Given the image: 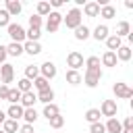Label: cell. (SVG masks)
<instances>
[{"mask_svg": "<svg viewBox=\"0 0 133 133\" xmlns=\"http://www.w3.org/2000/svg\"><path fill=\"white\" fill-rule=\"evenodd\" d=\"M89 35H91V31H89V27H87V25H83V23L75 29V39H79V42H85Z\"/></svg>", "mask_w": 133, "mask_h": 133, "instance_id": "22", "label": "cell"}, {"mask_svg": "<svg viewBox=\"0 0 133 133\" xmlns=\"http://www.w3.org/2000/svg\"><path fill=\"white\" fill-rule=\"evenodd\" d=\"M19 133H33V125H21Z\"/></svg>", "mask_w": 133, "mask_h": 133, "instance_id": "42", "label": "cell"}, {"mask_svg": "<svg viewBox=\"0 0 133 133\" xmlns=\"http://www.w3.org/2000/svg\"><path fill=\"white\" fill-rule=\"evenodd\" d=\"M81 15H85V17H98V15H100V6H98L96 2H85Z\"/></svg>", "mask_w": 133, "mask_h": 133, "instance_id": "18", "label": "cell"}, {"mask_svg": "<svg viewBox=\"0 0 133 133\" xmlns=\"http://www.w3.org/2000/svg\"><path fill=\"white\" fill-rule=\"evenodd\" d=\"M19 121H12V118H6L4 123H2V131L4 133H17L19 131Z\"/></svg>", "mask_w": 133, "mask_h": 133, "instance_id": "26", "label": "cell"}, {"mask_svg": "<svg viewBox=\"0 0 133 133\" xmlns=\"http://www.w3.org/2000/svg\"><path fill=\"white\" fill-rule=\"evenodd\" d=\"M100 17H102V19H114V17H116V8H114L112 4H106V6L100 8Z\"/></svg>", "mask_w": 133, "mask_h": 133, "instance_id": "29", "label": "cell"}, {"mask_svg": "<svg viewBox=\"0 0 133 133\" xmlns=\"http://www.w3.org/2000/svg\"><path fill=\"white\" fill-rule=\"evenodd\" d=\"M4 121H6V112H2V110H0V125H2Z\"/></svg>", "mask_w": 133, "mask_h": 133, "instance_id": "45", "label": "cell"}, {"mask_svg": "<svg viewBox=\"0 0 133 133\" xmlns=\"http://www.w3.org/2000/svg\"><path fill=\"white\" fill-rule=\"evenodd\" d=\"M129 33H131V23H129V21H118V25H116V33H114V35L123 39V37H127Z\"/></svg>", "mask_w": 133, "mask_h": 133, "instance_id": "17", "label": "cell"}, {"mask_svg": "<svg viewBox=\"0 0 133 133\" xmlns=\"http://www.w3.org/2000/svg\"><path fill=\"white\" fill-rule=\"evenodd\" d=\"M6 102H10V104H19V102H21V91H19L17 87H8Z\"/></svg>", "mask_w": 133, "mask_h": 133, "instance_id": "31", "label": "cell"}, {"mask_svg": "<svg viewBox=\"0 0 133 133\" xmlns=\"http://www.w3.org/2000/svg\"><path fill=\"white\" fill-rule=\"evenodd\" d=\"M56 114H60V108H58V104H54V102H52V104H46V106H44V112H42V116H46V118L50 121V118H52V116H56Z\"/></svg>", "mask_w": 133, "mask_h": 133, "instance_id": "24", "label": "cell"}, {"mask_svg": "<svg viewBox=\"0 0 133 133\" xmlns=\"http://www.w3.org/2000/svg\"><path fill=\"white\" fill-rule=\"evenodd\" d=\"M8 25H10V15L4 8H0V27H8Z\"/></svg>", "mask_w": 133, "mask_h": 133, "instance_id": "37", "label": "cell"}, {"mask_svg": "<svg viewBox=\"0 0 133 133\" xmlns=\"http://www.w3.org/2000/svg\"><path fill=\"white\" fill-rule=\"evenodd\" d=\"M98 110H100V114H102V116L114 118V116H116L118 106H116V102H114V100H104V102H102V106H100Z\"/></svg>", "mask_w": 133, "mask_h": 133, "instance_id": "7", "label": "cell"}, {"mask_svg": "<svg viewBox=\"0 0 133 133\" xmlns=\"http://www.w3.org/2000/svg\"><path fill=\"white\" fill-rule=\"evenodd\" d=\"M89 133H106L104 123H91L89 125Z\"/></svg>", "mask_w": 133, "mask_h": 133, "instance_id": "39", "label": "cell"}, {"mask_svg": "<svg viewBox=\"0 0 133 133\" xmlns=\"http://www.w3.org/2000/svg\"><path fill=\"white\" fill-rule=\"evenodd\" d=\"M39 77H44V79H54L56 77V64L52 62V60H46L42 66H39Z\"/></svg>", "mask_w": 133, "mask_h": 133, "instance_id": "9", "label": "cell"}, {"mask_svg": "<svg viewBox=\"0 0 133 133\" xmlns=\"http://www.w3.org/2000/svg\"><path fill=\"white\" fill-rule=\"evenodd\" d=\"M100 79H102V69H85V73L81 77V81L91 89L100 85Z\"/></svg>", "mask_w": 133, "mask_h": 133, "instance_id": "2", "label": "cell"}, {"mask_svg": "<svg viewBox=\"0 0 133 133\" xmlns=\"http://www.w3.org/2000/svg\"><path fill=\"white\" fill-rule=\"evenodd\" d=\"M0 133H4V131H2V129H0Z\"/></svg>", "mask_w": 133, "mask_h": 133, "instance_id": "47", "label": "cell"}, {"mask_svg": "<svg viewBox=\"0 0 133 133\" xmlns=\"http://www.w3.org/2000/svg\"><path fill=\"white\" fill-rule=\"evenodd\" d=\"M23 52L29 54V56H37L42 52V44L39 42H25L23 44Z\"/></svg>", "mask_w": 133, "mask_h": 133, "instance_id": "12", "label": "cell"}, {"mask_svg": "<svg viewBox=\"0 0 133 133\" xmlns=\"http://www.w3.org/2000/svg\"><path fill=\"white\" fill-rule=\"evenodd\" d=\"M6 33L10 35L12 42H17V44H25V29H23V25H19V23H10V25L6 27Z\"/></svg>", "mask_w": 133, "mask_h": 133, "instance_id": "4", "label": "cell"}, {"mask_svg": "<svg viewBox=\"0 0 133 133\" xmlns=\"http://www.w3.org/2000/svg\"><path fill=\"white\" fill-rule=\"evenodd\" d=\"M23 121H25V125H33L37 121V110L35 108H23Z\"/></svg>", "mask_w": 133, "mask_h": 133, "instance_id": "25", "label": "cell"}, {"mask_svg": "<svg viewBox=\"0 0 133 133\" xmlns=\"http://www.w3.org/2000/svg\"><path fill=\"white\" fill-rule=\"evenodd\" d=\"M66 66H69L71 71H79V69L83 66V54L77 52V50L69 52V54H66Z\"/></svg>", "mask_w": 133, "mask_h": 133, "instance_id": "5", "label": "cell"}, {"mask_svg": "<svg viewBox=\"0 0 133 133\" xmlns=\"http://www.w3.org/2000/svg\"><path fill=\"white\" fill-rule=\"evenodd\" d=\"M60 25H62V15L58 10H52L48 15V19H46V31L48 33H56Z\"/></svg>", "mask_w": 133, "mask_h": 133, "instance_id": "3", "label": "cell"}, {"mask_svg": "<svg viewBox=\"0 0 133 133\" xmlns=\"http://www.w3.org/2000/svg\"><path fill=\"white\" fill-rule=\"evenodd\" d=\"M66 83H69V85H79V83H81V73L69 69V71H66Z\"/></svg>", "mask_w": 133, "mask_h": 133, "instance_id": "30", "label": "cell"}, {"mask_svg": "<svg viewBox=\"0 0 133 133\" xmlns=\"http://www.w3.org/2000/svg\"><path fill=\"white\" fill-rule=\"evenodd\" d=\"M64 4V0H50V8H60Z\"/></svg>", "mask_w": 133, "mask_h": 133, "instance_id": "44", "label": "cell"}, {"mask_svg": "<svg viewBox=\"0 0 133 133\" xmlns=\"http://www.w3.org/2000/svg\"><path fill=\"white\" fill-rule=\"evenodd\" d=\"M81 21H83V15H81V8H71L69 12H66V17H62V23L66 25V29H77L79 25H81Z\"/></svg>", "mask_w": 133, "mask_h": 133, "instance_id": "1", "label": "cell"}, {"mask_svg": "<svg viewBox=\"0 0 133 133\" xmlns=\"http://www.w3.org/2000/svg\"><path fill=\"white\" fill-rule=\"evenodd\" d=\"M6 48V56H21L23 54V44H17V42H10L8 46H4Z\"/></svg>", "mask_w": 133, "mask_h": 133, "instance_id": "20", "label": "cell"}, {"mask_svg": "<svg viewBox=\"0 0 133 133\" xmlns=\"http://www.w3.org/2000/svg\"><path fill=\"white\" fill-rule=\"evenodd\" d=\"M17 89H19L21 94L31 91V89H33V83H31L29 79H25V77H23V79H19V81H17Z\"/></svg>", "mask_w": 133, "mask_h": 133, "instance_id": "33", "label": "cell"}, {"mask_svg": "<svg viewBox=\"0 0 133 133\" xmlns=\"http://www.w3.org/2000/svg\"><path fill=\"white\" fill-rule=\"evenodd\" d=\"M6 118H12V121L23 118V106L21 104H10L8 110H6Z\"/></svg>", "mask_w": 133, "mask_h": 133, "instance_id": "13", "label": "cell"}, {"mask_svg": "<svg viewBox=\"0 0 133 133\" xmlns=\"http://www.w3.org/2000/svg\"><path fill=\"white\" fill-rule=\"evenodd\" d=\"M52 100H54L52 87H50V89H44V91H37V102H42L44 106H46V104H52Z\"/></svg>", "mask_w": 133, "mask_h": 133, "instance_id": "23", "label": "cell"}, {"mask_svg": "<svg viewBox=\"0 0 133 133\" xmlns=\"http://www.w3.org/2000/svg\"><path fill=\"white\" fill-rule=\"evenodd\" d=\"M121 46H123V39H121V37H116L114 33L106 37V48H108L110 52H116V50H118Z\"/></svg>", "mask_w": 133, "mask_h": 133, "instance_id": "19", "label": "cell"}, {"mask_svg": "<svg viewBox=\"0 0 133 133\" xmlns=\"http://www.w3.org/2000/svg\"><path fill=\"white\" fill-rule=\"evenodd\" d=\"M29 27H33V29H42V17L31 15V17H29Z\"/></svg>", "mask_w": 133, "mask_h": 133, "instance_id": "38", "label": "cell"}, {"mask_svg": "<svg viewBox=\"0 0 133 133\" xmlns=\"http://www.w3.org/2000/svg\"><path fill=\"white\" fill-rule=\"evenodd\" d=\"M85 66H87V69H100V58H98V56L85 58Z\"/></svg>", "mask_w": 133, "mask_h": 133, "instance_id": "36", "label": "cell"}, {"mask_svg": "<svg viewBox=\"0 0 133 133\" xmlns=\"http://www.w3.org/2000/svg\"><path fill=\"white\" fill-rule=\"evenodd\" d=\"M114 54H116V60H123V62H129V60H131V56H133V52H131V48H129V46H121Z\"/></svg>", "mask_w": 133, "mask_h": 133, "instance_id": "21", "label": "cell"}, {"mask_svg": "<svg viewBox=\"0 0 133 133\" xmlns=\"http://www.w3.org/2000/svg\"><path fill=\"white\" fill-rule=\"evenodd\" d=\"M108 31H110V29H108V25H104V23H102V25H98V27L94 29V33H91V35H94V39H98V42H106V37L110 35Z\"/></svg>", "mask_w": 133, "mask_h": 133, "instance_id": "15", "label": "cell"}, {"mask_svg": "<svg viewBox=\"0 0 133 133\" xmlns=\"http://www.w3.org/2000/svg\"><path fill=\"white\" fill-rule=\"evenodd\" d=\"M37 77H39V66L27 64V66H25V79H29V81L33 83V79H37Z\"/></svg>", "mask_w": 133, "mask_h": 133, "instance_id": "28", "label": "cell"}, {"mask_svg": "<svg viewBox=\"0 0 133 133\" xmlns=\"http://www.w3.org/2000/svg\"><path fill=\"white\" fill-rule=\"evenodd\" d=\"M35 15L37 17H48L50 12H52V8H50V2H46V0H42V2H37V6H35Z\"/></svg>", "mask_w": 133, "mask_h": 133, "instance_id": "27", "label": "cell"}, {"mask_svg": "<svg viewBox=\"0 0 133 133\" xmlns=\"http://www.w3.org/2000/svg\"><path fill=\"white\" fill-rule=\"evenodd\" d=\"M4 62H6V48L0 44V66H2Z\"/></svg>", "mask_w": 133, "mask_h": 133, "instance_id": "43", "label": "cell"}, {"mask_svg": "<svg viewBox=\"0 0 133 133\" xmlns=\"http://www.w3.org/2000/svg\"><path fill=\"white\" fill-rule=\"evenodd\" d=\"M112 91H114V96L121 98V100H129V98L133 96V89H131L127 83H123V81H116V83L112 85Z\"/></svg>", "mask_w": 133, "mask_h": 133, "instance_id": "6", "label": "cell"}, {"mask_svg": "<svg viewBox=\"0 0 133 133\" xmlns=\"http://www.w3.org/2000/svg\"><path fill=\"white\" fill-rule=\"evenodd\" d=\"M116 62H118V60H116V54H114V52H110V50H106V52L102 54V58H100V64L110 66V69H112V66H116Z\"/></svg>", "mask_w": 133, "mask_h": 133, "instance_id": "16", "label": "cell"}, {"mask_svg": "<svg viewBox=\"0 0 133 133\" xmlns=\"http://www.w3.org/2000/svg\"><path fill=\"white\" fill-rule=\"evenodd\" d=\"M33 87H35L37 91L50 89V81H48V79H44V77H37V79H33Z\"/></svg>", "mask_w": 133, "mask_h": 133, "instance_id": "34", "label": "cell"}, {"mask_svg": "<svg viewBox=\"0 0 133 133\" xmlns=\"http://www.w3.org/2000/svg\"><path fill=\"white\" fill-rule=\"evenodd\" d=\"M6 96H8V85H2L0 83V102L6 100Z\"/></svg>", "mask_w": 133, "mask_h": 133, "instance_id": "40", "label": "cell"}, {"mask_svg": "<svg viewBox=\"0 0 133 133\" xmlns=\"http://www.w3.org/2000/svg\"><path fill=\"white\" fill-rule=\"evenodd\" d=\"M121 125H123V129H133V118H131V116H127Z\"/></svg>", "mask_w": 133, "mask_h": 133, "instance_id": "41", "label": "cell"}, {"mask_svg": "<svg viewBox=\"0 0 133 133\" xmlns=\"http://www.w3.org/2000/svg\"><path fill=\"white\" fill-rule=\"evenodd\" d=\"M125 6L127 8H133V0H125Z\"/></svg>", "mask_w": 133, "mask_h": 133, "instance_id": "46", "label": "cell"}, {"mask_svg": "<svg viewBox=\"0 0 133 133\" xmlns=\"http://www.w3.org/2000/svg\"><path fill=\"white\" fill-rule=\"evenodd\" d=\"M4 10H6L10 17H17V15L23 10V4H21L19 0H6V2H4Z\"/></svg>", "mask_w": 133, "mask_h": 133, "instance_id": "11", "label": "cell"}, {"mask_svg": "<svg viewBox=\"0 0 133 133\" xmlns=\"http://www.w3.org/2000/svg\"><path fill=\"white\" fill-rule=\"evenodd\" d=\"M12 79H15V69H12V64L4 62V64L0 66V81H2V85L12 83Z\"/></svg>", "mask_w": 133, "mask_h": 133, "instance_id": "8", "label": "cell"}, {"mask_svg": "<svg viewBox=\"0 0 133 133\" xmlns=\"http://www.w3.org/2000/svg\"><path fill=\"white\" fill-rule=\"evenodd\" d=\"M104 129H106V133H121V131H123V125H121V121L114 116V118H108V121L104 123Z\"/></svg>", "mask_w": 133, "mask_h": 133, "instance_id": "14", "label": "cell"}, {"mask_svg": "<svg viewBox=\"0 0 133 133\" xmlns=\"http://www.w3.org/2000/svg\"><path fill=\"white\" fill-rule=\"evenodd\" d=\"M37 102V94L31 89V91H25V94H21V106L23 108H33V104Z\"/></svg>", "mask_w": 133, "mask_h": 133, "instance_id": "10", "label": "cell"}, {"mask_svg": "<svg viewBox=\"0 0 133 133\" xmlns=\"http://www.w3.org/2000/svg\"><path fill=\"white\" fill-rule=\"evenodd\" d=\"M100 116H102V114H100L98 108H89V110L85 112V121H87L89 125H91V123H100Z\"/></svg>", "mask_w": 133, "mask_h": 133, "instance_id": "32", "label": "cell"}, {"mask_svg": "<svg viewBox=\"0 0 133 133\" xmlns=\"http://www.w3.org/2000/svg\"><path fill=\"white\" fill-rule=\"evenodd\" d=\"M48 123H50L52 129H62V125H64V116H62V114H56V116H52Z\"/></svg>", "mask_w": 133, "mask_h": 133, "instance_id": "35", "label": "cell"}]
</instances>
